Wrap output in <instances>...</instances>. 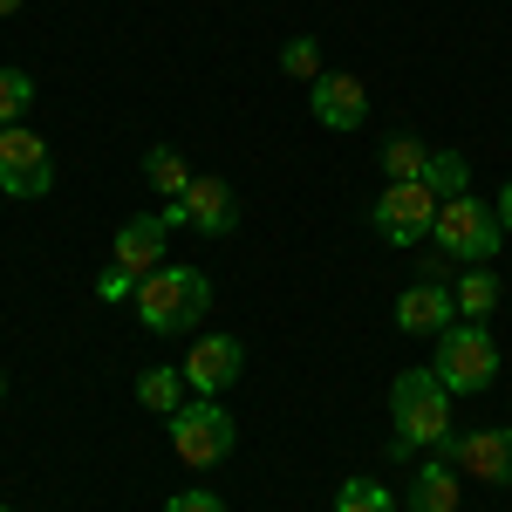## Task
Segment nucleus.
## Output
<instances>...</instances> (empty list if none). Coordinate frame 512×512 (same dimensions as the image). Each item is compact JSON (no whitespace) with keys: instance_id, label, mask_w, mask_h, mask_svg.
Listing matches in <instances>:
<instances>
[{"instance_id":"nucleus-1","label":"nucleus","mask_w":512,"mask_h":512,"mask_svg":"<svg viewBox=\"0 0 512 512\" xmlns=\"http://www.w3.org/2000/svg\"><path fill=\"white\" fill-rule=\"evenodd\" d=\"M451 403L458 396L444 390V376H437L431 362L424 369H403L390 383V451L396 458H410V451H444V437H451Z\"/></svg>"},{"instance_id":"nucleus-2","label":"nucleus","mask_w":512,"mask_h":512,"mask_svg":"<svg viewBox=\"0 0 512 512\" xmlns=\"http://www.w3.org/2000/svg\"><path fill=\"white\" fill-rule=\"evenodd\" d=\"M205 308H212V280L198 274L192 260H164L158 274H144L137 294H130V315H137L144 335H185V328L205 321Z\"/></svg>"},{"instance_id":"nucleus-3","label":"nucleus","mask_w":512,"mask_h":512,"mask_svg":"<svg viewBox=\"0 0 512 512\" xmlns=\"http://www.w3.org/2000/svg\"><path fill=\"white\" fill-rule=\"evenodd\" d=\"M431 246L444 260H465V267H485V260H499V246H506V226H499V205H485V198H444L431 219Z\"/></svg>"},{"instance_id":"nucleus-4","label":"nucleus","mask_w":512,"mask_h":512,"mask_svg":"<svg viewBox=\"0 0 512 512\" xmlns=\"http://www.w3.org/2000/svg\"><path fill=\"white\" fill-rule=\"evenodd\" d=\"M431 369L444 376L451 396H485L499 383V342H492V328H485V321H451V328L437 335Z\"/></svg>"},{"instance_id":"nucleus-5","label":"nucleus","mask_w":512,"mask_h":512,"mask_svg":"<svg viewBox=\"0 0 512 512\" xmlns=\"http://www.w3.org/2000/svg\"><path fill=\"white\" fill-rule=\"evenodd\" d=\"M171 424V451L192 465V472H212V465H226L239 444V424L233 410L219 403V396H185V410L178 417H164Z\"/></svg>"},{"instance_id":"nucleus-6","label":"nucleus","mask_w":512,"mask_h":512,"mask_svg":"<svg viewBox=\"0 0 512 512\" xmlns=\"http://www.w3.org/2000/svg\"><path fill=\"white\" fill-rule=\"evenodd\" d=\"M437 205L444 198L424 185V178H410V185H383V198L369 205V226H376V239L383 246H424L431 239V219H437Z\"/></svg>"},{"instance_id":"nucleus-7","label":"nucleus","mask_w":512,"mask_h":512,"mask_svg":"<svg viewBox=\"0 0 512 512\" xmlns=\"http://www.w3.org/2000/svg\"><path fill=\"white\" fill-rule=\"evenodd\" d=\"M0 192L7 198H48L55 192V158L28 123H7L0 130Z\"/></svg>"},{"instance_id":"nucleus-8","label":"nucleus","mask_w":512,"mask_h":512,"mask_svg":"<svg viewBox=\"0 0 512 512\" xmlns=\"http://www.w3.org/2000/svg\"><path fill=\"white\" fill-rule=\"evenodd\" d=\"M437 458H451L465 478H485V485H512V424H485V431H451L444 437V451Z\"/></svg>"},{"instance_id":"nucleus-9","label":"nucleus","mask_w":512,"mask_h":512,"mask_svg":"<svg viewBox=\"0 0 512 512\" xmlns=\"http://www.w3.org/2000/svg\"><path fill=\"white\" fill-rule=\"evenodd\" d=\"M164 260H171V219L164 212H137V219H123L117 239H110V267L130 280L158 274Z\"/></svg>"},{"instance_id":"nucleus-10","label":"nucleus","mask_w":512,"mask_h":512,"mask_svg":"<svg viewBox=\"0 0 512 512\" xmlns=\"http://www.w3.org/2000/svg\"><path fill=\"white\" fill-rule=\"evenodd\" d=\"M246 376V342L239 335H198L185 349V390L192 396H226Z\"/></svg>"},{"instance_id":"nucleus-11","label":"nucleus","mask_w":512,"mask_h":512,"mask_svg":"<svg viewBox=\"0 0 512 512\" xmlns=\"http://www.w3.org/2000/svg\"><path fill=\"white\" fill-rule=\"evenodd\" d=\"M451 321H458V294H451L444 280H410V287L396 294V328H403V335H431L437 342Z\"/></svg>"},{"instance_id":"nucleus-12","label":"nucleus","mask_w":512,"mask_h":512,"mask_svg":"<svg viewBox=\"0 0 512 512\" xmlns=\"http://www.w3.org/2000/svg\"><path fill=\"white\" fill-rule=\"evenodd\" d=\"M185 205V226L205 239H233L239 233V192L226 178H192V192L178 198Z\"/></svg>"},{"instance_id":"nucleus-13","label":"nucleus","mask_w":512,"mask_h":512,"mask_svg":"<svg viewBox=\"0 0 512 512\" xmlns=\"http://www.w3.org/2000/svg\"><path fill=\"white\" fill-rule=\"evenodd\" d=\"M308 89H315V96H308V110H315L321 130H342V137L362 130V117H369V89H362L355 76H328V69H321Z\"/></svg>"},{"instance_id":"nucleus-14","label":"nucleus","mask_w":512,"mask_h":512,"mask_svg":"<svg viewBox=\"0 0 512 512\" xmlns=\"http://www.w3.org/2000/svg\"><path fill=\"white\" fill-rule=\"evenodd\" d=\"M458 499H465V472L451 458H424L410 472V485H403V506L410 512H458Z\"/></svg>"},{"instance_id":"nucleus-15","label":"nucleus","mask_w":512,"mask_h":512,"mask_svg":"<svg viewBox=\"0 0 512 512\" xmlns=\"http://www.w3.org/2000/svg\"><path fill=\"white\" fill-rule=\"evenodd\" d=\"M192 164H185V151H178V144H151V151H144V185H151V192L158 198H185L192 192Z\"/></svg>"},{"instance_id":"nucleus-16","label":"nucleus","mask_w":512,"mask_h":512,"mask_svg":"<svg viewBox=\"0 0 512 512\" xmlns=\"http://www.w3.org/2000/svg\"><path fill=\"white\" fill-rule=\"evenodd\" d=\"M137 403H144V410H158V417H178V410H185V369L151 362V369L137 376Z\"/></svg>"},{"instance_id":"nucleus-17","label":"nucleus","mask_w":512,"mask_h":512,"mask_svg":"<svg viewBox=\"0 0 512 512\" xmlns=\"http://www.w3.org/2000/svg\"><path fill=\"white\" fill-rule=\"evenodd\" d=\"M451 294H458V315H465V321H485L492 308H499V294H506V287H499L492 260H485V267H465V274L451 280Z\"/></svg>"},{"instance_id":"nucleus-18","label":"nucleus","mask_w":512,"mask_h":512,"mask_svg":"<svg viewBox=\"0 0 512 512\" xmlns=\"http://www.w3.org/2000/svg\"><path fill=\"white\" fill-rule=\"evenodd\" d=\"M424 164H431V144H417V137H390V144H383V178H390V185L424 178Z\"/></svg>"},{"instance_id":"nucleus-19","label":"nucleus","mask_w":512,"mask_h":512,"mask_svg":"<svg viewBox=\"0 0 512 512\" xmlns=\"http://www.w3.org/2000/svg\"><path fill=\"white\" fill-rule=\"evenodd\" d=\"M424 185H431L437 198H465V192H472V164L458 158V151H431V164H424Z\"/></svg>"},{"instance_id":"nucleus-20","label":"nucleus","mask_w":512,"mask_h":512,"mask_svg":"<svg viewBox=\"0 0 512 512\" xmlns=\"http://www.w3.org/2000/svg\"><path fill=\"white\" fill-rule=\"evenodd\" d=\"M28 110H35V76L0 62V130H7V123H21Z\"/></svg>"},{"instance_id":"nucleus-21","label":"nucleus","mask_w":512,"mask_h":512,"mask_svg":"<svg viewBox=\"0 0 512 512\" xmlns=\"http://www.w3.org/2000/svg\"><path fill=\"white\" fill-rule=\"evenodd\" d=\"M335 512H396V492L383 478H349V485L335 492Z\"/></svg>"},{"instance_id":"nucleus-22","label":"nucleus","mask_w":512,"mask_h":512,"mask_svg":"<svg viewBox=\"0 0 512 512\" xmlns=\"http://www.w3.org/2000/svg\"><path fill=\"white\" fill-rule=\"evenodd\" d=\"M280 76L315 82V76H321V41H315V35H294L287 48H280Z\"/></svg>"},{"instance_id":"nucleus-23","label":"nucleus","mask_w":512,"mask_h":512,"mask_svg":"<svg viewBox=\"0 0 512 512\" xmlns=\"http://www.w3.org/2000/svg\"><path fill=\"white\" fill-rule=\"evenodd\" d=\"M164 512H226V499H219V492H205V485H185V492H171V499H164Z\"/></svg>"},{"instance_id":"nucleus-24","label":"nucleus","mask_w":512,"mask_h":512,"mask_svg":"<svg viewBox=\"0 0 512 512\" xmlns=\"http://www.w3.org/2000/svg\"><path fill=\"white\" fill-rule=\"evenodd\" d=\"M96 294H103V301H130V294H137V280H130V274H117V267H110V274L96 280Z\"/></svg>"},{"instance_id":"nucleus-25","label":"nucleus","mask_w":512,"mask_h":512,"mask_svg":"<svg viewBox=\"0 0 512 512\" xmlns=\"http://www.w3.org/2000/svg\"><path fill=\"white\" fill-rule=\"evenodd\" d=\"M492 205H499V226H506V239H512V178L499 185V198H492Z\"/></svg>"},{"instance_id":"nucleus-26","label":"nucleus","mask_w":512,"mask_h":512,"mask_svg":"<svg viewBox=\"0 0 512 512\" xmlns=\"http://www.w3.org/2000/svg\"><path fill=\"white\" fill-rule=\"evenodd\" d=\"M0 14H21V0H0Z\"/></svg>"},{"instance_id":"nucleus-27","label":"nucleus","mask_w":512,"mask_h":512,"mask_svg":"<svg viewBox=\"0 0 512 512\" xmlns=\"http://www.w3.org/2000/svg\"><path fill=\"white\" fill-rule=\"evenodd\" d=\"M0 396H7V383H0Z\"/></svg>"},{"instance_id":"nucleus-28","label":"nucleus","mask_w":512,"mask_h":512,"mask_svg":"<svg viewBox=\"0 0 512 512\" xmlns=\"http://www.w3.org/2000/svg\"><path fill=\"white\" fill-rule=\"evenodd\" d=\"M0 512H7V506H0Z\"/></svg>"}]
</instances>
